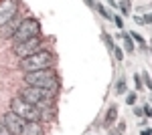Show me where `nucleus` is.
Returning <instances> with one entry per match:
<instances>
[{
    "label": "nucleus",
    "instance_id": "nucleus-16",
    "mask_svg": "<svg viewBox=\"0 0 152 135\" xmlns=\"http://www.w3.org/2000/svg\"><path fill=\"white\" fill-rule=\"evenodd\" d=\"M104 40H105V45H107V51H114V40H112V36L110 34H104Z\"/></svg>",
    "mask_w": 152,
    "mask_h": 135
},
{
    "label": "nucleus",
    "instance_id": "nucleus-10",
    "mask_svg": "<svg viewBox=\"0 0 152 135\" xmlns=\"http://www.w3.org/2000/svg\"><path fill=\"white\" fill-rule=\"evenodd\" d=\"M116 117H118V107L116 105H112L110 109H107V113H105V119H104V123H105V127H110V125L116 121Z\"/></svg>",
    "mask_w": 152,
    "mask_h": 135
},
{
    "label": "nucleus",
    "instance_id": "nucleus-20",
    "mask_svg": "<svg viewBox=\"0 0 152 135\" xmlns=\"http://www.w3.org/2000/svg\"><path fill=\"white\" fill-rule=\"evenodd\" d=\"M112 18L116 20V24H118V26H120V28H124V20H122L120 16H112Z\"/></svg>",
    "mask_w": 152,
    "mask_h": 135
},
{
    "label": "nucleus",
    "instance_id": "nucleus-1",
    "mask_svg": "<svg viewBox=\"0 0 152 135\" xmlns=\"http://www.w3.org/2000/svg\"><path fill=\"white\" fill-rule=\"evenodd\" d=\"M20 97L24 101H28L31 105H35L37 109L47 113V117H53V111H55V91L51 89H43V87H33V85H26L23 91H20Z\"/></svg>",
    "mask_w": 152,
    "mask_h": 135
},
{
    "label": "nucleus",
    "instance_id": "nucleus-9",
    "mask_svg": "<svg viewBox=\"0 0 152 135\" xmlns=\"http://www.w3.org/2000/svg\"><path fill=\"white\" fill-rule=\"evenodd\" d=\"M16 26H18V20H16V16H14V18L8 20L4 26H0V36H2V38H12V34H14V30H16Z\"/></svg>",
    "mask_w": 152,
    "mask_h": 135
},
{
    "label": "nucleus",
    "instance_id": "nucleus-14",
    "mask_svg": "<svg viewBox=\"0 0 152 135\" xmlns=\"http://www.w3.org/2000/svg\"><path fill=\"white\" fill-rule=\"evenodd\" d=\"M130 38H132V40H136V43H140V46H146V40H144L138 32H130Z\"/></svg>",
    "mask_w": 152,
    "mask_h": 135
},
{
    "label": "nucleus",
    "instance_id": "nucleus-11",
    "mask_svg": "<svg viewBox=\"0 0 152 135\" xmlns=\"http://www.w3.org/2000/svg\"><path fill=\"white\" fill-rule=\"evenodd\" d=\"M120 36H122V40H124V46H126V53H132V51H134V45H132V38H130V34L122 32Z\"/></svg>",
    "mask_w": 152,
    "mask_h": 135
},
{
    "label": "nucleus",
    "instance_id": "nucleus-15",
    "mask_svg": "<svg viewBox=\"0 0 152 135\" xmlns=\"http://www.w3.org/2000/svg\"><path fill=\"white\" fill-rule=\"evenodd\" d=\"M116 91H118V95H124V93H126V81H124V79H120V81H118Z\"/></svg>",
    "mask_w": 152,
    "mask_h": 135
},
{
    "label": "nucleus",
    "instance_id": "nucleus-24",
    "mask_svg": "<svg viewBox=\"0 0 152 135\" xmlns=\"http://www.w3.org/2000/svg\"><path fill=\"white\" fill-rule=\"evenodd\" d=\"M134 115H138V117H142V115H144V111H142L140 107H136V109H134Z\"/></svg>",
    "mask_w": 152,
    "mask_h": 135
},
{
    "label": "nucleus",
    "instance_id": "nucleus-4",
    "mask_svg": "<svg viewBox=\"0 0 152 135\" xmlns=\"http://www.w3.org/2000/svg\"><path fill=\"white\" fill-rule=\"evenodd\" d=\"M41 34V22L37 18H24L18 22L16 30L12 34V40L14 45L20 43V40H26V38H33V36H39Z\"/></svg>",
    "mask_w": 152,
    "mask_h": 135
},
{
    "label": "nucleus",
    "instance_id": "nucleus-12",
    "mask_svg": "<svg viewBox=\"0 0 152 135\" xmlns=\"http://www.w3.org/2000/svg\"><path fill=\"white\" fill-rule=\"evenodd\" d=\"M95 8H97V12H99V14H102L104 18H107V20H112V16H114V14H112L110 10H105V6H102V4H95Z\"/></svg>",
    "mask_w": 152,
    "mask_h": 135
},
{
    "label": "nucleus",
    "instance_id": "nucleus-6",
    "mask_svg": "<svg viewBox=\"0 0 152 135\" xmlns=\"http://www.w3.org/2000/svg\"><path fill=\"white\" fill-rule=\"evenodd\" d=\"M41 48H43V38H41V34H39V36H33V38H26V40L16 43L14 48H12V53L18 56V58H23V56L33 55V53L41 51Z\"/></svg>",
    "mask_w": 152,
    "mask_h": 135
},
{
    "label": "nucleus",
    "instance_id": "nucleus-21",
    "mask_svg": "<svg viewBox=\"0 0 152 135\" xmlns=\"http://www.w3.org/2000/svg\"><path fill=\"white\" fill-rule=\"evenodd\" d=\"M124 131H126V123H120L118 129H116V133H124Z\"/></svg>",
    "mask_w": 152,
    "mask_h": 135
},
{
    "label": "nucleus",
    "instance_id": "nucleus-25",
    "mask_svg": "<svg viewBox=\"0 0 152 135\" xmlns=\"http://www.w3.org/2000/svg\"><path fill=\"white\" fill-rule=\"evenodd\" d=\"M85 4H89V6H95V2H94V0H85Z\"/></svg>",
    "mask_w": 152,
    "mask_h": 135
},
{
    "label": "nucleus",
    "instance_id": "nucleus-8",
    "mask_svg": "<svg viewBox=\"0 0 152 135\" xmlns=\"http://www.w3.org/2000/svg\"><path fill=\"white\" fill-rule=\"evenodd\" d=\"M18 14V0H0V26Z\"/></svg>",
    "mask_w": 152,
    "mask_h": 135
},
{
    "label": "nucleus",
    "instance_id": "nucleus-26",
    "mask_svg": "<svg viewBox=\"0 0 152 135\" xmlns=\"http://www.w3.org/2000/svg\"><path fill=\"white\" fill-rule=\"evenodd\" d=\"M2 133H6V129H4V125H0V135Z\"/></svg>",
    "mask_w": 152,
    "mask_h": 135
},
{
    "label": "nucleus",
    "instance_id": "nucleus-13",
    "mask_svg": "<svg viewBox=\"0 0 152 135\" xmlns=\"http://www.w3.org/2000/svg\"><path fill=\"white\" fill-rule=\"evenodd\" d=\"M120 8H122V12H124V14H130V10H132L130 0H122V2H120Z\"/></svg>",
    "mask_w": 152,
    "mask_h": 135
},
{
    "label": "nucleus",
    "instance_id": "nucleus-7",
    "mask_svg": "<svg viewBox=\"0 0 152 135\" xmlns=\"http://www.w3.org/2000/svg\"><path fill=\"white\" fill-rule=\"evenodd\" d=\"M4 129H6V133L10 135H24V127H26V119H23L20 115H16V113L12 111H6L4 113Z\"/></svg>",
    "mask_w": 152,
    "mask_h": 135
},
{
    "label": "nucleus",
    "instance_id": "nucleus-18",
    "mask_svg": "<svg viewBox=\"0 0 152 135\" xmlns=\"http://www.w3.org/2000/svg\"><path fill=\"white\" fill-rule=\"evenodd\" d=\"M134 20H136L138 24H144V22H148V20H150V16H134Z\"/></svg>",
    "mask_w": 152,
    "mask_h": 135
},
{
    "label": "nucleus",
    "instance_id": "nucleus-5",
    "mask_svg": "<svg viewBox=\"0 0 152 135\" xmlns=\"http://www.w3.org/2000/svg\"><path fill=\"white\" fill-rule=\"evenodd\" d=\"M10 109L16 113V115H20L23 119H26V121H41V119H43L41 111L37 109L35 105H31L28 101H24L23 97H14L10 101Z\"/></svg>",
    "mask_w": 152,
    "mask_h": 135
},
{
    "label": "nucleus",
    "instance_id": "nucleus-17",
    "mask_svg": "<svg viewBox=\"0 0 152 135\" xmlns=\"http://www.w3.org/2000/svg\"><path fill=\"white\" fill-rule=\"evenodd\" d=\"M114 56H116L118 61H122V58H124V51L118 48V46H114Z\"/></svg>",
    "mask_w": 152,
    "mask_h": 135
},
{
    "label": "nucleus",
    "instance_id": "nucleus-22",
    "mask_svg": "<svg viewBox=\"0 0 152 135\" xmlns=\"http://www.w3.org/2000/svg\"><path fill=\"white\" fill-rule=\"evenodd\" d=\"M142 111H144V115H148V117H150V115H152V111H150V105H146V107H144Z\"/></svg>",
    "mask_w": 152,
    "mask_h": 135
},
{
    "label": "nucleus",
    "instance_id": "nucleus-2",
    "mask_svg": "<svg viewBox=\"0 0 152 135\" xmlns=\"http://www.w3.org/2000/svg\"><path fill=\"white\" fill-rule=\"evenodd\" d=\"M24 83L26 85H33V87H43V89H51L57 93L59 89V79L57 73L53 69H39V71H31V73H24Z\"/></svg>",
    "mask_w": 152,
    "mask_h": 135
},
{
    "label": "nucleus",
    "instance_id": "nucleus-23",
    "mask_svg": "<svg viewBox=\"0 0 152 135\" xmlns=\"http://www.w3.org/2000/svg\"><path fill=\"white\" fill-rule=\"evenodd\" d=\"M134 79H136V87H138V89H140V87H142V79H140V75H136V77H134Z\"/></svg>",
    "mask_w": 152,
    "mask_h": 135
},
{
    "label": "nucleus",
    "instance_id": "nucleus-19",
    "mask_svg": "<svg viewBox=\"0 0 152 135\" xmlns=\"http://www.w3.org/2000/svg\"><path fill=\"white\" fill-rule=\"evenodd\" d=\"M126 103H128V105H134V103H136V95H134V93H130L128 97H126Z\"/></svg>",
    "mask_w": 152,
    "mask_h": 135
},
{
    "label": "nucleus",
    "instance_id": "nucleus-3",
    "mask_svg": "<svg viewBox=\"0 0 152 135\" xmlns=\"http://www.w3.org/2000/svg\"><path fill=\"white\" fill-rule=\"evenodd\" d=\"M53 63H55L53 53H51V51H45V48H41V51H37V53H33V55L23 56L20 63H18V69H20L23 73H31V71H39V69L53 67Z\"/></svg>",
    "mask_w": 152,
    "mask_h": 135
}]
</instances>
